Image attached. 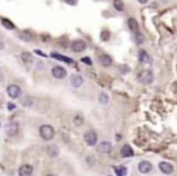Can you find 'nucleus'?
I'll list each match as a JSON object with an SVG mask.
<instances>
[{
  "mask_svg": "<svg viewBox=\"0 0 177 176\" xmlns=\"http://www.w3.org/2000/svg\"><path fill=\"white\" fill-rule=\"evenodd\" d=\"M40 135L43 140H52L54 138V129L49 124H43L40 127Z\"/></svg>",
  "mask_w": 177,
  "mask_h": 176,
  "instance_id": "obj_1",
  "label": "nucleus"
},
{
  "mask_svg": "<svg viewBox=\"0 0 177 176\" xmlns=\"http://www.w3.org/2000/svg\"><path fill=\"white\" fill-rule=\"evenodd\" d=\"M139 81L143 83V85H149L153 82L154 80V76H153V72L152 70H142L140 74H139Z\"/></svg>",
  "mask_w": 177,
  "mask_h": 176,
  "instance_id": "obj_2",
  "label": "nucleus"
},
{
  "mask_svg": "<svg viewBox=\"0 0 177 176\" xmlns=\"http://www.w3.org/2000/svg\"><path fill=\"white\" fill-rule=\"evenodd\" d=\"M84 141L89 146L97 145V142H98V135H97V133L94 130H87L84 133Z\"/></svg>",
  "mask_w": 177,
  "mask_h": 176,
  "instance_id": "obj_3",
  "label": "nucleus"
},
{
  "mask_svg": "<svg viewBox=\"0 0 177 176\" xmlns=\"http://www.w3.org/2000/svg\"><path fill=\"white\" fill-rule=\"evenodd\" d=\"M18 130H19V126H18V123H16V122H10V123H7V124L5 126V132H6V134H7L9 136H15V135H17V134H18Z\"/></svg>",
  "mask_w": 177,
  "mask_h": 176,
  "instance_id": "obj_4",
  "label": "nucleus"
},
{
  "mask_svg": "<svg viewBox=\"0 0 177 176\" xmlns=\"http://www.w3.org/2000/svg\"><path fill=\"white\" fill-rule=\"evenodd\" d=\"M7 94H9L12 99H17V98H19L21 94H22V89H21V87L17 86V85H10V86L7 87Z\"/></svg>",
  "mask_w": 177,
  "mask_h": 176,
  "instance_id": "obj_5",
  "label": "nucleus"
},
{
  "mask_svg": "<svg viewBox=\"0 0 177 176\" xmlns=\"http://www.w3.org/2000/svg\"><path fill=\"white\" fill-rule=\"evenodd\" d=\"M87 48V43L83 41V40H75L72 43H71V50L76 53H80V52H83L84 50Z\"/></svg>",
  "mask_w": 177,
  "mask_h": 176,
  "instance_id": "obj_6",
  "label": "nucleus"
},
{
  "mask_svg": "<svg viewBox=\"0 0 177 176\" xmlns=\"http://www.w3.org/2000/svg\"><path fill=\"white\" fill-rule=\"evenodd\" d=\"M159 169L163 174H166V175H171L174 173V167L172 164L168 163V162H160L159 163Z\"/></svg>",
  "mask_w": 177,
  "mask_h": 176,
  "instance_id": "obj_7",
  "label": "nucleus"
},
{
  "mask_svg": "<svg viewBox=\"0 0 177 176\" xmlns=\"http://www.w3.org/2000/svg\"><path fill=\"white\" fill-rule=\"evenodd\" d=\"M52 75H53L56 78L62 80V78H64V77L66 76V70H65L63 67H54V68L52 69Z\"/></svg>",
  "mask_w": 177,
  "mask_h": 176,
  "instance_id": "obj_8",
  "label": "nucleus"
},
{
  "mask_svg": "<svg viewBox=\"0 0 177 176\" xmlns=\"http://www.w3.org/2000/svg\"><path fill=\"white\" fill-rule=\"evenodd\" d=\"M152 169H153L152 164L149 162H147V160H142L139 164V171L141 174H148L149 171H152Z\"/></svg>",
  "mask_w": 177,
  "mask_h": 176,
  "instance_id": "obj_9",
  "label": "nucleus"
},
{
  "mask_svg": "<svg viewBox=\"0 0 177 176\" xmlns=\"http://www.w3.org/2000/svg\"><path fill=\"white\" fill-rule=\"evenodd\" d=\"M111 150H112V145L110 143V142H107V141H103V142H100L99 145H98V152L99 153H108V152H111Z\"/></svg>",
  "mask_w": 177,
  "mask_h": 176,
  "instance_id": "obj_10",
  "label": "nucleus"
},
{
  "mask_svg": "<svg viewBox=\"0 0 177 176\" xmlns=\"http://www.w3.org/2000/svg\"><path fill=\"white\" fill-rule=\"evenodd\" d=\"M18 175L19 176H32L33 175V167L32 165H28V164H24L19 168L18 170Z\"/></svg>",
  "mask_w": 177,
  "mask_h": 176,
  "instance_id": "obj_11",
  "label": "nucleus"
},
{
  "mask_svg": "<svg viewBox=\"0 0 177 176\" xmlns=\"http://www.w3.org/2000/svg\"><path fill=\"white\" fill-rule=\"evenodd\" d=\"M121 156L123 158H130L134 156V151L133 148L130 147V145H124L122 148H121Z\"/></svg>",
  "mask_w": 177,
  "mask_h": 176,
  "instance_id": "obj_12",
  "label": "nucleus"
},
{
  "mask_svg": "<svg viewBox=\"0 0 177 176\" xmlns=\"http://www.w3.org/2000/svg\"><path fill=\"white\" fill-rule=\"evenodd\" d=\"M46 153H47L49 157L56 158V157H58V154H59V148H58L56 145H48V146L46 147Z\"/></svg>",
  "mask_w": 177,
  "mask_h": 176,
  "instance_id": "obj_13",
  "label": "nucleus"
},
{
  "mask_svg": "<svg viewBox=\"0 0 177 176\" xmlns=\"http://www.w3.org/2000/svg\"><path fill=\"white\" fill-rule=\"evenodd\" d=\"M99 62L100 64L104 67V68H108L111 64H112V58L108 56V54H101L99 57Z\"/></svg>",
  "mask_w": 177,
  "mask_h": 176,
  "instance_id": "obj_14",
  "label": "nucleus"
},
{
  "mask_svg": "<svg viewBox=\"0 0 177 176\" xmlns=\"http://www.w3.org/2000/svg\"><path fill=\"white\" fill-rule=\"evenodd\" d=\"M70 82L73 87L77 88V87H80V86H82V83H83V77H82L81 75H72L70 78Z\"/></svg>",
  "mask_w": 177,
  "mask_h": 176,
  "instance_id": "obj_15",
  "label": "nucleus"
},
{
  "mask_svg": "<svg viewBox=\"0 0 177 176\" xmlns=\"http://www.w3.org/2000/svg\"><path fill=\"white\" fill-rule=\"evenodd\" d=\"M128 28H129L130 32H133L134 34L138 33V32H139V23H138V21L134 19V18H129V19H128Z\"/></svg>",
  "mask_w": 177,
  "mask_h": 176,
  "instance_id": "obj_16",
  "label": "nucleus"
},
{
  "mask_svg": "<svg viewBox=\"0 0 177 176\" xmlns=\"http://www.w3.org/2000/svg\"><path fill=\"white\" fill-rule=\"evenodd\" d=\"M139 60L142 64H147V63H151V57L148 56V53L145 50H141L139 52Z\"/></svg>",
  "mask_w": 177,
  "mask_h": 176,
  "instance_id": "obj_17",
  "label": "nucleus"
},
{
  "mask_svg": "<svg viewBox=\"0 0 177 176\" xmlns=\"http://www.w3.org/2000/svg\"><path fill=\"white\" fill-rule=\"evenodd\" d=\"M51 56H52L53 58H56V59L60 60V62H65V63H69V64L72 63V59L69 58V57H65V56H62V54H58V53H52Z\"/></svg>",
  "mask_w": 177,
  "mask_h": 176,
  "instance_id": "obj_18",
  "label": "nucleus"
},
{
  "mask_svg": "<svg viewBox=\"0 0 177 176\" xmlns=\"http://www.w3.org/2000/svg\"><path fill=\"white\" fill-rule=\"evenodd\" d=\"M22 60H23L26 64H30V63H32V60H33V57H32V54H30V53L24 52V53H22Z\"/></svg>",
  "mask_w": 177,
  "mask_h": 176,
  "instance_id": "obj_19",
  "label": "nucleus"
},
{
  "mask_svg": "<svg viewBox=\"0 0 177 176\" xmlns=\"http://www.w3.org/2000/svg\"><path fill=\"white\" fill-rule=\"evenodd\" d=\"M113 6L117 11H123L124 10V2L122 0H114L113 1Z\"/></svg>",
  "mask_w": 177,
  "mask_h": 176,
  "instance_id": "obj_20",
  "label": "nucleus"
},
{
  "mask_svg": "<svg viewBox=\"0 0 177 176\" xmlns=\"http://www.w3.org/2000/svg\"><path fill=\"white\" fill-rule=\"evenodd\" d=\"M134 40H135V42H136L138 45H141L142 42L145 41V36L142 35V34H140V33L138 32V33H135V36H134Z\"/></svg>",
  "mask_w": 177,
  "mask_h": 176,
  "instance_id": "obj_21",
  "label": "nucleus"
},
{
  "mask_svg": "<svg viewBox=\"0 0 177 176\" xmlns=\"http://www.w3.org/2000/svg\"><path fill=\"white\" fill-rule=\"evenodd\" d=\"M116 173L118 176H127L128 174V169L125 167H119L118 169H116Z\"/></svg>",
  "mask_w": 177,
  "mask_h": 176,
  "instance_id": "obj_22",
  "label": "nucleus"
},
{
  "mask_svg": "<svg viewBox=\"0 0 177 176\" xmlns=\"http://www.w3.org/2000/svg\"><path fill=\"white\" fill-rule=\"evenodd\" d=\"M99 102H100L101 104H107V103H108V95L105 94V93H100V95H99Z\"/></svg>",
  "mask_w": 177,
  "mask_h": 176,
  "instance_id": "obj_23",
  "label": "nucleus"
},
{
  "mask_svg": "<svg viewBox=\"0 0 177 176\" xmlns=\"http://www.w3.org/2000/svg\"><path fill=\"white\" fill-rule=\"evenodd\" d=\"M1 23H2V26H4L5 28H7V29H13V28H15V26H13L9 19H2Z\"/></svg>",
  "mask_w": 177,
  "mask_h": 176,
  "instance_id": "obj_24",
  "label": "nucleus"
},
{
  "mask_svg": "<svg viewBox=\"0 0 177 176\" xmlns=\"http://www.w3.org/2000/svg\"><path fill=\"white\" fill-rule=\"evenodd\" d=\"M110 32L108 30H103L101 32V34H100V37H101V40L103 41H108V39H110Z\"/></svg>",
  "mask_w": 177,
  "mask_h": 176,
  "instance_id": "obj_25",
  "label": "nucleus"
},
{
  "mask_svg": "<svg viewBox=\"0 0 177 176\" xmlns=\"http://www.w3.org/2000/svg\"><path fill=\"white\" fill-rule=\"evenodd\" d=\"M19 36H21L23 40H26V41H30V40H32V37H33V36L30 35L29 33H27V32H24V33H21V34H19Z\"/></svg>",
  "mask_w": 177,
  "mask_h": 176,
  "instance_id": "obj_26",
  "label": "nucleus"
},
{
  "mask_svg": "<svg viewBox=\"0 0 177 176\" xmlns=\"http://www.w3.org/2000/svg\"><path fill=\"white\" fill-rule=\"evenodd\" d=\"M32 103H33V100H32L30 97H26V98L22 100V104L24 106H30L32 105Z\"/></svg>",
  "mask_w": 177,
  "mask_h": 176,
  "instance_id": "obj_27",
  "label": "nucleus"
},
{
  "mask_svg": "<svg viewBox=\"0 0 177 176\" xmlns=\"http://www.w3.org/2000/svg\"><path fill=\"white\" fill-rule=\"evenodd\" d=\"M73 122H75L76 124H82L83 119H82V117H81V116H76V117H75V119H73Z\"/></svg>",
  "mask_w": 177,
  "mask_h": 176,
  "instance_id": "obj_28",
  "label": "nucleus"
},
{
  "mask_svg": "<svg viewBox=\"0 0 177 176\" xmlns=\"http://www.w3.org/2000/svg\"><path fill=\"white\" fill-rule=\"evenodd\" d=\"M82 62L86 63V64H88V65H92V60H90L89 57H84V58H82Z\"/></svg>",
  "mask_w": 177,
  "mask_h": 176,
  "instance_id": "obj_29",
  "label": "nucleus"
},
{
  "mask_svg": "<svg viewBox=\"0 0 177 176\" xmlns=\"http://www.w3.org/2000/svg\"><path fill=\"white\" fill-rule=\"evenodd\" d=\"M35 53H37V54H40V56H42V57H47L45 53H42V52H40L39 50H35Z\"/></svg>",
  "mask_w": 177,
  "mask_h": 176,
  "instance_id": "obj_30",
  "label": "nucleus"
},
{
  "mask_svg": "<svg viewBox=\"0 0 177 176\" xmlns=\"http://www.w3.org/2000/svg\"><path fill=\"white\" fill-rule=\"evenodd\" d=\"M68 4H71V5H73V4H76V0H65Z\"/></svg>",
  "mask_w": 177,
  "mask_h": 176,
  "instance_id": "obj_31",
  "label": "nucleus"
},
{
  "mask_svg": "<svg viewBox=\"0 0 177 176\" xmlns=\"http://www.w3.org/2000/svg\"><path fill=\"white\" fill-rule=\"evenodd\" d=\"M9 109H10V110H13V109H15V105H13V104H9Z\"/></svg>",
  "mask_w": 177,
  "mask_h": 176,
  "instance_id": "obj_32",
  "label": "nucleus"
},
{
  "mask_svg": "<svg viewBox=\"0 0 177 176\" xmlns=\"http://www.w3.org/2000/svg\"><path fill=\"white\" fill-rule=\"evenodd\" d=\"M138 1H139L140 4H146V2L148 1V0H138Z\"/></svg>",
  "mask_w": 177,
  "mask_h": 176,
  "instance_id": "obj_33",
  "label": "nucleus"
},
{
  "mask_svg": "<svg viewBox=\"0 0 177 176\" xmlns=\"http://www.w3.org/2000/svg\"><path fill=\"white\" fill-rule=\"evenodd\" d=\"M47 176H54V175H52V174H49V175H47Z\"/></svg>",
  "mask_w": 177,
  "mask_h": 176,
  "instance_id": "obj_34",
  "label": "nucleus"
}]
</instances>
